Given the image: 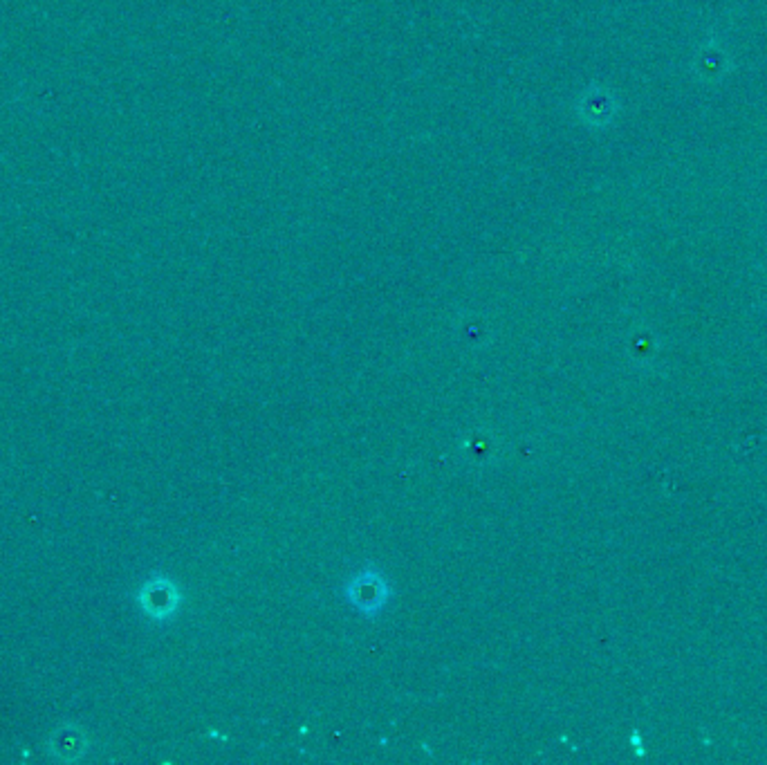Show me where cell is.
I'll return each mask as SVG.
<instances>
[{"instance_id": "cell-3", "label": "cell", "mask_w": 767, "mask_h": 765, "mask_svg": "<svg viewBox=\"0 0 767 765\" xmlns=\"http://www.w3.org/2000/svg\"><path fill=\"white\" fill-rule=\"evenodd\" d=\"M631 743H633V748L637 750V754H644V743H642V736H640V730H633V734H631Z\"/></svg>"}, {"instance_id": "cell-1", "label": "cell", "mask_w": 767, "mask_h": 765, "mask_svg": "<svg viewBox=\"0 0 767 765\" xmlns=\"http://www.w3.org/2000/svg\"><path fill=\"white\" fill-rule=\"evenodd\" d=\"M393 597V588L375 568H362L344 584V599L364 617H380Z\"/></svg>"}, {"instance_id": "cell-2", "label": "cell", "mask_w": 767, "mask_h": 765, "mask_svg": "<svg viewBox=\"0 0 767 765\" xmlns=\"http://www.w3.org/2000/svg\"><path fill=\"white\" fill-rule=\"evenodd\" d=\"M153 597H149V608H153L155 615H169L175 604H178V597H175L173 588L169 584H162L160 588H153Z\"/></svg>"}]
</instances>
